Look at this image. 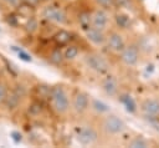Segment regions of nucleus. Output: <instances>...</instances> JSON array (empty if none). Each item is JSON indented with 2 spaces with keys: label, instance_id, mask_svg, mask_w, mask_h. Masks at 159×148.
I'll return each mask as SVG.
<instances>
[{
  "label": "nucleus",
  "instance_id": "obj_1",
  "mask_svg": "<svg viewBox=\"0 0 159 148\" xmlns=\"http://www.w3.org/2000/svg\"><path fill=\"white\" fill-rule=\"evenodd\" d=\"M48 99H50L51 107L56 114L65 116L68 113V111L71 108V101H70V96L63 86L55 85V86L50 87Z\"/></svg>",
  "mask_w": 159,
  "mask_h": 148
},
{
  "label": "nucleus",
  "instance_id": "obj_2",
  "mask_svg": "<svg viewBox=\"0 0 159 148\" xmlns=\"http://www.w3.org/2000/svg\"><path fill=\"white\" fill-rule=\"evenodd\" d=\"M99 129L106 134V136H118L122 134L125 129H127V124L125 122L118 117L117 114L113 113H108L106 116L102 117V119L99 121Z\"/></svg>",
  "mask_w": 159,
  "mask_h": 148
},
{
  "label": "nucleus",
  "instance_id": "obj_3",
  "mask_svg": "<svg viewBox=\"0 0 159 148\" xmlns=\"http://www.w3.org/2000/svg\"><path fill=\"white\" fill-rule=\"evenodd\" d=\"M83 62L91 71H93L94 73H98V75H104L111 70V65L107 61V58L98 52L86 53L83 57Z\"/></svg>",
  "mask_w": 159,
  "mask_h": 148
},
{
  "label": "nucleus",
  "instance_id": "obj_4",
  "mask_svg": "<svg viewBox=\"0 0 159 148\" xmlns=\"http://www.w3.org/2000/svg\"><path fill=\"white\" fill-rule=\"evenodd\" d=\"M41 16L51 22L58 24V25H65L68 21V16L66 14V11L56 5H46L42 10H41Z\"/></svg>",
  "mask_w": 159,
  "mask_h": 148
},
{
  "label": "nucleus",
  "instance_id": "obj_5",
  "mask_svg": "<svg viewBox=\"0 0 159 148\" xmlns=\"http://www.w3.org/2000/svg\"><path fill=\"white\" fill-rule=\"evenodd\" d=\"M98 131L92 126H83L77 129L76 141L81 146H92L98 141Z\"/></svg>",
  "mask_w": 159,
  "mask_h": 148
},
{
  "label": "nucleus",
  "instance_id": "obj_6",
  "mask_svg": "<svg viewBox=\"0 0 159 148\" xmlns=\"http://www.w3.org/2000/svg\"><path fill=\"white\" fill-rule=\"evenodd\" d=\"M91 106V97L88 93L83 92V91H76L75 95L72 96V101H71V107L72 109L78 113L82 114L84 113Z\"/></svg>",
  "mask_w": 159,
  "mask_h": 148
},
{
  "label": "nucleus",
  "instance_id": "obj_7",
  "mask_svg": "<svg viewBox=\"0 0 159 148\" xmlns=\"http://www.w3.org/2000/svg\"><path fill=\"white\" fill-rule=\"evenodd\" d=\"M119 57L120 61L125 65V66H135L138 63L139 60V49L137 45L134 44H129L125 45L124 49L119 52Z\"/></svg>",
  "mask_w": 159,
  "mask_h": 148
},
{
  "label": "nucleus",
  "instance_id": "obj_8",
  "mask_svg": "<svg viewBox=\"0 0 159 148\" xmlns=\"http://www.w3.org/2000/svg\"><path fill=\"white\" fill-rule=\"evenodd\" d=\"M106 45H107V47L111 51L119 53L124 49V46L127 44H125V40H124V37H123V35L120 32H118V31H111V32L107 34Z\"/></svg>",
  "mask_w": 159,
  "mask_h": 148
},
{
  "label": "nucleus",
  "instance_id": "obj_9",
  "mask_svg": "<svg viewBox=\"0 0 159 148\" xmlns=\"http://www.w3.org/2000/svg\"><path fill=\"white\" fill-rule=\"evenodd\" d=\"M91 15H92V26L104 31L109 22V15L106 11V9H103V7L96 9L93 11V14H91Z\"/></svg>",
  "mask_w": 159,
  "mask_h": 148
},
{
  "label": "nucleus",
  "instance_id": "obj_10",
  "mask_svg": "<svg viewBox=\"0 0 159 148\" xmlns=\"http://www.w3.org/2000/svg\"><path fill=\"white\" fill-rule=\"evenodd\" d=\"M84 34H86V37L88 41H91L93 45L96 46H103L106 45V37L107 35L104 34L103 30H99V29H96L93 27L92 25L84 30Z\"/></svg>",
  "mask_w": 159,
  "mask_h": 148
},
{
  "label": "nucleus",
  "instance_id": "obj_11",
  "mask_svg": "<svg viewBox=\"0 0 159 148\" xmlns=\"http://www.w3.org/2000/svg\"><path fill=\"white\" fill-rule=\"evenodd\" d=\"M140 109L145 116L150 117H158L159 116V101L157 99H145L140 104Z\"/></svg>",
  "mask_w": 159,
  "mask_h": 148
},
{
  "label": "nucleus",
  "instance_id": "obj_12",
  "mask_svg": "<svg viewBox=\"0 0 159 148\" xmlns=\"http://www.w3.org/2000/svg\"><path fill=\"white\" fill-rule=\"evenodd\" d=\"M102 90H103V92L107 95V96H109V97H116L117 95H118V82H117V80L114 78V77H112V76H108L107 78H104L103 80V82H102Z\"/></svg>",
  "mask_w": 159,
  "mask_h": 148
},
{
  "label": "nucleus",
  "instance_id": "obj_13",
  "mask_svg": "<svg viewBox=\"0 0 159 148\" xmlns=\"http://www.w3.org/2000/svg\"><path fill=\"white\" fill-rule=\"evenodd\" d=\"M21 99H22V96L12 88L11 92H7V95H6L5 99H4V103H5V106H6L7 109L14 111L15 108L19 107V104L21 103Z\"/></svg>",
  "mask_w": 159,
  "mask_h": 148
},
{
  "label": "nucleus",
  "instance_id": "obj_14",
  "mask_svg": "<svg viewBox=\"0 0 159 148\" xmlns=\"http://www.w3.org/2000/svg\"><path fill=\"white\" fill-rule=\"evenodd\" d=\"M114 22L117 25V27L122 29V30H125V29H129L130 25H132V20H130V16L125 12H117L114 15Z\"/></svg>",
  "mask_w": 159,
  "mask_h": 148
},
{
  "label": "nucleus",
  "instance_id": "obj_15",
  "mask_svg": "<svg viewBox=\"0 0 159 148\" xmlns=\"http://www.w3.org/2000/svg\"><path fill=\"white\" fill-rule=\"evenodd\" d=\"M119 101L122 102V104L124 106V108H125L127 112L134 113L137 111V103H135V101L133 99L132 96H129L127 93H123V95L119 96Z\"/></svg>",
  "mask_w": 159,
  "mask_h": 148
},
{
  "label": "nucleus",
  "instance_id": "obj_16",
  "mask_svg": "<svg viewBox=\"0 0 159 148\" xmlns=\"http://www.w3.org/2000/svg\"><path fill=\"white\" fill-rule=\"evenodd\" d=\"M70 40H71V34L68 32V31H66V30H58L55 35H53V41L58 45V46H65V45H67L68 42H70Z\"/></svg>",
  "mask_w": 159,
  "mask_h": 148
},
{
  "label": "nucleus",
  "instance_id": "obj_17",
  "mask_svg": "<svg viewBox=\"0 0 159 148\" xmlns=\"http://www.w3.org/2000/svg\"><path fill=\"white\" fill-rule=\"evenodd\" d=\"M89 107H91L94 112H97V113H99V114L108 113V112L111 111V107H109L107 103H104L103 101L97 99V98L91 99V106H89Z\"/></svg>",
  "mask_w": 159,
  "mask_h": 148
},
{
  "label": "nucleus",
  "instance_id": "obj_18",
  "mask_svg": "<svg viewBox=\"0 0 159 148\" xmlns=\"http://www.w3.org/2000/svg\"><path fill=\"white\" fill-rule=\"evenodd\" d=\"M78 53H80V50H78V47L75 46V45H67L66 49L63 50V57H65V60H67V61L75 60V58L78 56Z\"/></svg>",
  "mask_w": 159,
  "mask_h": 148
},
{
  "label": "nucleus",
  "instance_id": "obj_19",
  "mask_svg": "<svg viewBox=\"0 0 159 148\" xmlns=\"http://www.w3.org/2000/svg\"><path fill=\"white\" fill-rule=\"evenodd\" d=\"M78 22H80V26L82 27V30L84 31L86 29H88L92 25V15L87 11L81 12L78 15Z\"/></svg>",
  "mask_w": 159,
  "mask_h": 148
},
{
  "label": "nucleus",
  "instance_id": "obj_20",
  "mask_svg": "<svg viewBox=\"0 0 159 148\" xmlns=\"http://www.w3.org/2000/svg\"><path fill=\"white\" fill-rule=\"evenodd\" d=\"M24 27H25V30H26L29 34H34V32L37 30V27H39V21H37V19H35L34 16H30V17L26 20Z\"/></svg>",
  "mask_w": 159,
  "mask_h": 148
},
{
  "label": "nucleus",
  "instance_id": "obj_21",
  "mask_svg": "<svg viewBox=\"0 0 159 148\" xmlns=\"http://www.w3.org/2000/svg\"><path fill=\"white\" fill-rule=\"evenodd\" d=\"M63 60H65V57H63V52H62L61 50H58V49L53 50V51L51 52V55H50V61H51L52 63H55V65H60V63H62Z\"/></svg>",
  "mask_w": 159,
  "mask_h": 148
},
{
  "label": "nucleus",
  "instance_id": "obj_22",
  "mask_svg": "<svg viewBox=\"0 0 159 148\" xmlns=\"http://www.w3.org/2000/svg\"><path fill=\"white\" fill-rule=\"evenodd\" d=\"M128 146L132 147V148H147L148 147V142L143 137H134L128 143Z\"/></svg>",
  "mask_w": 159,
  "mask_h": 148
},
{
  "label": "nucleus",
  "instance_id": "obj_23",
  "mask_svg": "<svg viewBox=\"0 0 159 148\" xmlns=\"http://www.w3.org/2000/svg\"><path fill=\"white\" fill-rule=\"evenodd\" d=\"M27 111H29V113H30L31 116H39V114L42 112V104H41V102H39V101L31 102Z\"/></svg>",
  "mask_w": 159,
  "mask_h": 148
},
{
  "label": "nucleus",
  "instance_id": "obj_24",
  "mask_svg": "<svg viewBox=\"0 0 159 148\" xmlns=\"http://www.w3.org/2000/svg\"><path fill=\"white\" fill-rule=\"evenodd\" d=\"M113 5L117 6L118 9H125V10H132L134 7L133 0H114Z\"/></svg>",
  "mask_w": 159,
  "mask_h": 148
},
{
  "label": "nucleus",
  "instance_id": "obj_25",
  "mask_svg": "<svg viewBox=\"0 0 159 148\" xmlns=\"http://www.w3.org/2000/svg\"><path fill=\"white\" fill-rule=\"evenodd\" d=\"M12 49L17 52V56L20 57V60H22V61H25V62H31V61H32V57H31L27 52H25L24 50H21V49H16V46H12Z\"/></svg>",
  "mask_w": 159,
  "mask_h": 148
},
{
  "label": "nucleus",
  "instance_id": "obj_26",
  "mask_svg": "<svg viewBox=\"0 0 159 148\" xmlns=\"http://www.w3.org/2000/svg\"><path fill=\"white\" fill-rule=\"evenodd\" d=\"M148 123L152 126V128H154L157 132H159V118L157 117H150V116H145Z\"/></svg>",
  "mask_w": 159,
  "mask_h": 148
},
{
  "label": "nucleus",
  "instance_id": "obj_27",
  "mask_svg": "<svg viewBox=\"0 0 159 148\" xmlns=\"http://www.w3.org/2000/svg\"><path fill=\"white\" fill-rule=\"evenodd\" d=\"M6 95H7V86L2 81H0V103L4 102Z\"/></svg>",
  "mask_w": 159,
  "mask_h": 148
},
{
  "label": "nucleus",
  "instance_id": "obj_28",
  "mask_svg": "<svg viewBox=\"0 0 159 148\" xmlns=\"http://www.w3.org/2000/svg\"><path fill=\"white\" fill-rule=\"evenodd\" d=\"M101 7H103V9H108V7H111L112 5H113V2H114V0H94Z\"/></svg>",
  "mask_w": 159,
  "mask_h": 148
},
{
  "label": "nucleus",
  "instance_id": "obj_29",
  "mask_svg": "<svg viewBox=\"0 0 159 148\" xmlns=\"http://www.w3.org/2000/svg\"><path fill=\"white\" fill-rule=\"evenodd\" d=\"M10 137L12 138V141H14L15 143H20V142L22 141V134H21L20 132H17V131H12V132L10 133Z\"/></svg>",
  "mask_w": 159,
  "mask_h": 148
},
{
  "label": "nucleus",
  "instance_id": "obj_30",
  "mask_svg": "<svg viewBox=\"0 0 159 148\" xmlns=\"http://www.w3.org/2000/svg\"><path fill=\"white\" fill-rule=\"evenodd\" d=\"M2 2H5L6 5L11 6V7H19L21 4V0H1Z\"/></svg>",
  "mask_w": 159,
  "mask_h": 148
},
{
  "label": "nucleus",
  "instance_id": "obj_31",
  "mask_svg": "<svg viewBox=\"0 0 159 148\" xmlns=\"http://www.w3.org/2000/svg\"><path fill=\"white\" fill-rule=\"evenodd\" d=\"M25 1H26V2H27L30 6H36V5H37V4H39L41 0H25Z\"/></svg>",
  "mask_w": 159,
  "mask_h": 148
}]
</instances>
